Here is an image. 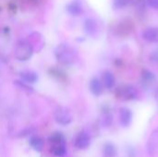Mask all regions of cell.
<instances>
[{
    "label": "cell",
    "instance_id": "6da1fadb",
    "mask_svg": "<svg viewBox=\"0 0 158 157\" xmlns=\"http://www.w3.org/2000/svg\"><path fill=\"white\" fill-rule=\"evenodd\" d=\"M55 56L56 60L64 65L71 64L75 61L77 53L73 47L67 43H60L55 49Z\"/></svg>",
    "mask_w": 158,
    "mask_h": 157
},
{
    "label": "cell",
    "instance_id": "7a4b0ae2",
    "mask_svg": "<svg viewBox=\"0 0 158 157\" xmlns=\"http://www.w3.org/2000/svg\"><path fill=\"white\" fill-rule=\"evenodd\" d=\"M51 143V151L54 155L56 157H63L67 154V146L66 141L62 133L55 132L50 137Z\"/></svg>",
    "mask_w": 158,
    "mask_h": 157
},
{
    "label": "cell",
    "instance_id": "3957f363",
    "mask_svg": "<svg viewBox=\"0 0 158 157\" xmlns=\"http://www.w3.org/2000/svg\"><path fill=\"white\" fill-rule=\"evenodd\" d=\"M33 49L30 43L27 41L18 42L15 47V57L19 61H26L31 58Z\"/></svg>",
    "mask_w": 158,
    "mask_h": 157
},
{
    "label": "cell",
    "instance_id": "277c9868",
    "mask_svg": "<svg viewBox=\"0 0 158 157\" xmlns=\"http://www.w3.org/2000/svg\"><path fill=\"white\" fill-rule=\"evenodd\" d=\"M117 94L118 98L123 101H131L138 98V91L132 85L120 86L117 91Z\"/></svg>",
    "mask_w": 158,
    "mask_h": 157
},
{
    "label": "cell",
    "instance_id": "5b68a950",
    "mask_svg": "<svg viewBox=\"0 0 158 157\" xmlns=\"http://www.w3.org/2000/svg\"><path fill=\"white\" fill-rule=\"evenodd\" d=\"M54 118L58 124L63 126L69 125L72 121V115L70 111L67 107H63V106H59L55 110Z\"/></svg>",
    "mask_w": 158,
    "mask_h": 157
},
{
    "label": "cell",
    "instance_id": "8992f818",
    "mask_svg": "<svg viewBox=\"0 0 158 157\" xmlns=\"http://www.w3.org/2000/svg\"><path fill=\"white\" fill-rule=\"evenodd\" d=\"M90 144H91V137L86 131L82 130V131L79 132L77 134V136L75 137L74 145L77 149L85 150L90 146Z\"/></svg>",
    "mask_w": 158,
    "mask_h": 157
},
{
    "label": "cell",
    "instance_id": "52a82bcc",
    "mask_svg": "<svg viewBox=\"0 0 158 157\" xmlns=\"http://www.w3.org/2000/svg\"><path fill=\"white\" fill-rule=\"evenodd\" d=\"M132 112L127 107H122L119 109V122L120 125L124 128H128L132 121Z\"/></svg>",
    "mask_w": 158,
    "mask_h": 157
},
{
    "label": "cell",
    "instance_id": "ba28073f",
    "mask_svg": "<svg viewBox=\"0 0 158 157\" xmlns=\"http://www.w3.org/2000/svg\"><path fill=\"white\" fill-rule=\"evenodd\" d=\"M84 31L89 35H94L98 31V23L94 19H86L83 23Z\"/></svg>",
    "mask_w": 158,
    "mask_h": 157
},
{
    "label": "cell",
    "instance_id": "9c48e42d",
    "mask_svg": "<svg viewBox=\"0 0 158 157\" xmlns=\"http://www.w3.org/2000/svg\"><path fill=\"white\" fill-rule=\"evenodd\" d=\"M143 38L149 43H158V28H147L143 33Z\"/></svg>",
    "mask_w": 158,
    "mask_h": 157
},
{
    "label": "cell",
    "instance_id": "30bf717a",
    "mask_svg": "<svg viewBox=\"0 0 158 157\" xmlns=\"http://www.w3.org/2000/svg\"><path fill=\"white\" fill-rule=\"evenodd\" d=\"M89 87H90L91 93L94 95H95V96H99L103 93V87H104V85L102 83V81H100L98 78L92 79L91 81H90Z\"/></svg>",
    "mask_w": 158,
    "mask_h": 157
},
{
    "label": "cell",
    "instance_id": "8fae6325",
    "mask_svg": "<svg viewBox=\"0 0 158 157\" xmlns=\"http://www.w3.org/2000/svg\"><path fill=\"white\" fill-rule=\"evenodd\" d=\"M67 10L72 16H79L82 13L83 7H82V5L80 1L74 0L72 2H70L69 4H68Z\"/></svg>",
    "mask_w": 158,
    "mask_h": 157
},
{
    "label": "cell",
    "instance_id": "7c38bea8",
    "mask_svg": "<svg viewBox=\"0 0 158 157\" xmlns=\"http://www.w3.org/2000/svg\"><path fill=\"white\" fill-rule=\"evenodd\" d=\"M115 82H116V80H115V77L113 75V73L111 71H105L103 73V76H102V83L104 85L105 88L106 89H112L115 85Z\"/></svg>",
    "mask_w": 158,
    "mask_h": 157
},
{
    "label": "cell",
    "instance_id": "4fadbf2b",
    "mask_svg": "<svg viewBox=\"0 0 158 157\" xmlns=\"http://www.w3.org/2000/svg\"><path fill=\"white\" fill-rule=\"evenodd\" d=\"M19 76H20V78L24 81H26L28 83H34L38 80L37 73H35L32 70H23V71H20Z\"/></svg>",
    "mask_w": 158,
    "mask_h": 157
},
{
    "label": "cell",
    "instance_id": "5bb4252c",
    "mask_svg": "<svg viewBox=\"0 0 158 157\" xmlns=\"http://www.w3.org/2000/svg\"><path fill=\"white\" fill-rule=\"evenodd\" d=\"M103 156L116 157L117 156V148L115 144L111 143H106L103 147Z\"/></svg>",
    "mask_w": 158,
    "mask_h": 157
},
{
    "label": "cell",
    "instance_id": "9a60e30c",
    "mask_svg": "<svg viewBox=\"0 0 158 157\" xmlns=\"http://www.w3.org/2000/svg\"><path fill=\"white\" fill-rule=\"evenodd\" d=\"M141 77H142L143 83H144L145 85H150L156 80V75L152 71H150V70H148L146 68L145 69H143L142 76Z\"/></svg>",
    "mask_w": 158,
    "mask_h": 157
},
{
    "label": "cell",
    "instance_id": "2e32d148",
    "mask_svg": "<svg viewBox=\"0 0 158 157\" xmlns=\"http://www.w3.org/2000/svg\"><path fill=\"white\" fill-rule=\"evenodd\" d=\"M30 144L31 146L32 147L33 150H35L36 152L40 153L43 151V148H44V141L42 138L40 137H31V140H30Z\"/></svg>",
    "mask_w": 158,
    "mask_h": 157
},
{
    "label": "cell",
    "instance_id": "e0dca14e",
    "mask_svg": "<svg viewBox=\"0 0 158 157\" xmlns=\"http://www.w3.org/2000/svg\"><path fill=\"white\" fill-rule=\"evenodd\" d=\"M130 3V0H114V7L120 9L125 7Z\"/></svg>",
    "mask_w": 158,
    "mask_h": 157
},
{
    "label": "cell",
    "instance_id": "ac0fdd59",
    "mask_svg": "<svg viewBox=\"0 0 158 157\" xmlns=\"http://www.w3.org/2000/svg\"><path fill=\"white\" fill-rule=\"evenodd\" d=\"M149 57H150V60H151L152 62H154V63H158V49L153 51V52H151Z\"/></svg>",
    "mask_w": 158,
    "mask_h": 157
},
{
    "label": "cell",
    "instance_id": "d6986e66",
    "mask_svg": "<svg viewBox=\"0 0 158 157\" xmlns=\"http://www.w3.org/2000/svg\"><path fill=\"white\" fill-rule=\"evenodd\" d=\"M147 2L151 7L155 9H158V0H147Z\"/></svg>",
    "mask_w": 158,
    "mask_h": 157
}]
</instances>
